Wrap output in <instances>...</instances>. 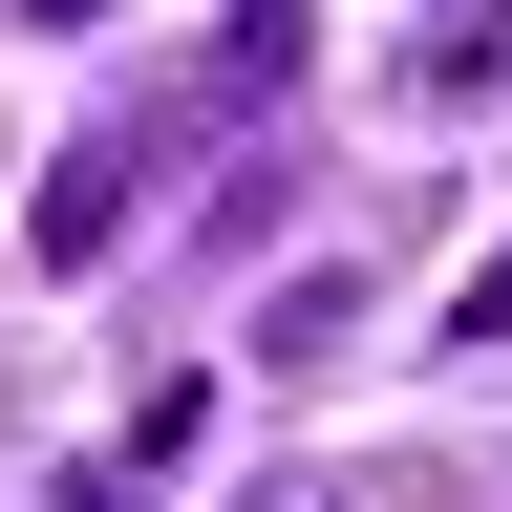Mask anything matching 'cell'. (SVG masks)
<instances>
[{"label": "cell", "instance_id": "1", "mask_svg": "<svg viewBox=\"0 0 512 512\" xmlns=\"http://www.w3.org/2000/svg\"><path fill=\"white\" fill-rule=\"evenodd\" d=\"M150 171H171V128H150V107H128V128H64V171L22 192V256H43V278H86V256L150 214Z\"/></svg>", "mask_w": 512, "mask_h": 512}, {"label": "cell", "instance_id": "2", "mask_svg": "<svg viewBox=\"0 0 512 512\" xmlns=\"http://www.w3.org/2000/svg\"><path fill=\"white\" fill-rule=\"evenodd\" d=\"M299 64H320V22H299V0H235V22H214V43H192V86H171L150 128H235V107H278V86H299Z\"/></svg>", "mask_w": 512, "mask_h": 512}, {"label": "cell", "instance_id": "3", "mask_svg": "<svg viewBox=\"0 0 512 512\" xmlns=\"http://www.w3.org/2000/svg\"><path fill=\"white\" fill-rule=\"evenodd\" d=\"M22 22H107V0H22Z\"/></svg>", "mask_w": 512, "mask_h": 512}]
</instances>
